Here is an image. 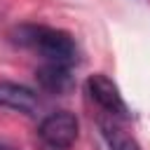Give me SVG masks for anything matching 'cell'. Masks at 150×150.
Masks as SVG:
<instances>
[{"label": "cell", "mask_w": 150, "mask_h": 150, "mask_svg": "<svg viewBox=\"0 0 150 150\" xmlns=\"http://www.w3.org/2000/svg\"><path fill=\"white\" fill-rule=\"evenodd\" d=\"M101 131H103L110 150H141V145L136 143V138L129 136L117 124V117H103L101 120Z\"/></svg>", "instance_id": "8992f818"}, {"label": "cell", "mask_w": 150, "mask_h": 150, "mask_svg": "<svg viewBox=\"0 0 150 150\" xmlns=\"http://www.w3.org/2000/svg\"><path fill=\"white\" fill-rule=\"evenodd\" d=\"M77 131H80V124H77V117L68 110H56V112H49L40 127H38V136L45 145L54 148V150H66L70 148L75 141H77Z\"/></svg>", "instance_id": "7a4b0ae2"}, {"label": "cell", "mask_w": 150, "mask_h": 150, "mask_svg": "<svg viewBox=\"0 0 150 150\" xmlns=\"http://www.w3.org/2000/svg\"><path fill=\"white\" fill-rule=\"evenodd\" d=\"M35 80L49 94H66L73 87L70 66H63V63H47V61H42V66L35 70Z\"/></svg>", "instance_id": "5b68a950"}, {"label": "cell", "mask_w": 150, "mask_h": 150, "mask_svg": "<svg viewBox=\"0 0 150 150\" xmlns=\"http://www.w3.org/2000/svg\"><path fill=\"white\" fill-rule=\"evenodd\" d=\"M9 40L16 47L35 52L47 63H63L70 68L77 63V45L61 28H52L42 23H19L12 28Z\"/></svg>", "instance_id": "6da1fadb"}, {"label": "cell", "mask_w": 150, "mask_h": 150, "mask_svg": "<svg viewBox=\"0 0 150 150\" xmlns=\"http://www.w3.org/2000/svg\"><path fill=\"white\" fill-rule=\"evenodd\" d=\"M0 150H14L9 143H5V141H0Z\"/></svg>", "instance_id": "52a82bcc"}, {"label": "cell", "mask_w": 150, "mask_h": 150, "mask_svg": "<svg viewBox=\"0 0 150 150\" xmlns=\"http://www.w3.org/2000/svg\"><path fill=\"white\" fill-rule=\"evenodd\" d=\"M0 108L7 110H16L21 115L35 117L42 108L38 94L33 89H28L26 84H16V82H0Z\"/></svg>", "instance_id": "277c9868"}, {"label": "cell", "mask_w": 150, "mask_h": 150, "mask_svg": "<svg viewBox=\"0 0 150 150\" xmlns=\"http://www.w3.org/2000/svg\"><path fill=\"white\" fill-rule=\"evenodd\" d=\"M87 94H89V98L108 117H117V120H127L129 117V105L124 103L117 84L108 75H103V73L89 75V80H87Z\"/></svg>", "instance_id": "3957f363"}]
</instances>
